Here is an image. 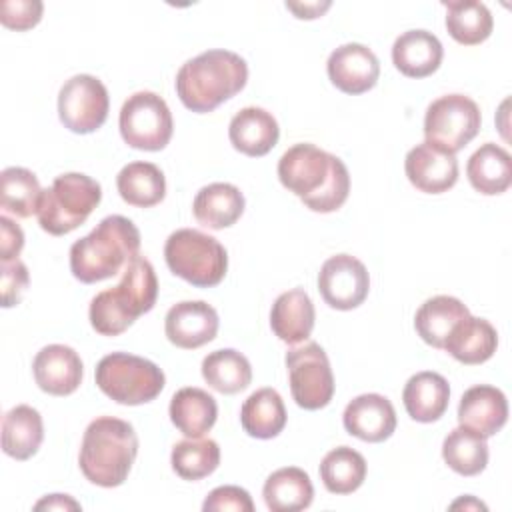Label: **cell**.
<instances>
[{"label": "cell", "mask_w": 512, "mask_h": 512, "mask_svg": "<svg viewBox=\"0 0 512 512\" xmlns=\"http://www.w3.org/2000/svg\"><path fill=\"white\" fill-rule=\"evenodd\" d=\"M442 458L460 476H476L488 464L486 438L462 426L448 432L442 442Z\"/></svg>", "instance_id": "obj_36"}, {"label": "cell", "mask_w": 512, "mask_h": 512, "mask_svg": "<svg viewBox=\"0 0 512 512\" xmlns=\"http://www.w3.org/2000/svg\"><path fill=\"white\" fill-rule=\"evenodd\" d=\"M122 140L146 152H158L166 148L172 138L174 122L170 108L156 92H134L120 108L118 118Z\"/></svg>", "instance_id": "obj_9"}, {"label": "cell", "mask_w": 512, "mask_h": 512, "mask_svg": "<svg viewBox=\"0 0 512 512\" xmlns=\"http://www.w3.org/2000/svg\"><path fill=\"white\" fill-rule=\"evenodd\" d=\"M288 382L294 402L304 410H320L334 396V374L324 348L306 342L286 352Z\"/></svg>", "instance_id": "obj_11"}, {"label": "cell", "mask_w": 512, "mask_h": 512, "mask_svg": "<svg viewBox=\"0 0 512 512\" xmlns=\"http://www.w3.org/2000/svg\"><path fill=\"white\" fill-rule=\"evenodd\" d=\"M248 80V64L230 50L214 48L186 60L176 74L180 102L198 114L216 110L236 96Z\"/></svg>", "instance_id": "obj_2"}, {"label": "cell", "mask_w": 512, "mask_h": 512, "mask_svg": "<svg viewBox=\"0 0 512 512\" xmlns=\"http://www.w3.org/2000/svg\"><path fill=\"white\" fill-rule=\"evenodd\" d=\"M164 260L172 274L198 288L220 284L228 270L226 248L214 236L194 228H180L168 236Z\"/></svg>", "instance_id": "obj_7"}, {"label": "cell", "mask_w": 512, "mask_h": 512, "mask_svg": "<svg viewBox=\"0 0 512 512\" xmlns=\"http://www.w3.org/2000/svg\"><path fill=\"white\" fill-rule=\"evenodd\" d=\"M30 282L28 268L22 260L2 262L0 266V288H2V306L10 308L20 304Z\"/></svg>", "instance_id": "obj_40"}, {"label": "cell", "mask_w": 512, "mask_h": 512, "mask_svg": "<svg viewBox=\"0 0 512 512\" xmlns=\"http://www.w3.org/2000/svg\"><path fill=\"white\" fill-rule=\"evenodd\" d=\"M402 400L408 416L416 422L428 424L444 416L450 402V384L438 372H418L408 378Z\"/></svg>", "instance_id": "obj_24"}, {"label": "cell", "mask_w": 512, "mask_h": 512, "mask_svg": "<svg viewBox=\"0 0 512 512\" xmlns=\"http://www.w3.org/2000/svg\"><path fill=\"white\" fill-rule=\"evenodd\" d=\"M404 170L410 184L426 194H442L458 180V160L454 154L422 142L408 150Z\"/></svg>", "instance_id": "obj_16"}, {"label": "cell", "mask_w": 512, "mask_h": 512, "mask_svg": "<svg viewBox=\"0 0 512 512\" xmlns=\"http://www.w3.org/2000/svg\"><path fill=\"white\" fill-rule=\"evenodd\" d=\"M218 324V312L208 302L184 300L166 312L164 332L174 346L194 350L216 338Z\"/></svg>", "instance_id": "obj_15"}, {"label": "cell", "mask_w": 512, "mask_h": 512, "mask_svg": "<svg viewBox=\"0 0 512 512\" xmlns=\"http://www.w3.org/2000/svg\"><path fill=\"white\" fill-rule=\"evenodd\" d=\"M470 314L466 304L454 296H434L428 298L414 316V328L418 336L434 346V348H444L446 338L454 330V326L464 320Z\"/></svg>", "instance_id": "obj_30"}, {"label": "cell", "mask_w": 512, "mask_h": 512, "mask_svg": "<svg viewBox=\"0 0 512 512\" xmlns=\"http://www.w3.org/2000/svg\"><path fill=\"white\" fill-rule=\"evenodd\" d=\"M102 200L100 184L82 174L66 172L54 178L52 186L42 190L38 202V224L52 236H64L82 226Z\"/></svg>", "instance_id": "obj_6"}, {"label": "cell", "mask_w": 512, "mask_h": 512, "mask_svg": "<svg viewBox=\"0 0 512 512\" xmlns=\"http://www.w3.org/2000/svg\"><path fill=\"white\" fill-rule=\"evenodd\" d=\"M44 440L42 416L28 404L10 408L2 418V450L14 460L32 458Z\"/></svg>", "instance_id": "obj_28"}, {"label": "cell", "mask_w": 512, "mask_h": 512, "mask_svg": "<svg viewBox=\"0 0 512 512\" xmlns=\"http://www.w3.org/2000/svg\"><path fill=\"white\" fill-rule=\"evenodd\" d=\"M482 114L478 104L464 94H446L436 98L424 116L426 142L456 154L462 150L480 130Z\"/></svg>", "instance_id": "obj_10"}, {"label": "cell", "mask_w": 512, "mask_h": 512, "mask_svg": "<svg viewBox=\"0 0 512 512\" xmlns=\"http://www.w3.org/2000/svg\"><path fill=\"white\" fill-rule=\"evenodd\" d=\"M34 510H80V504L68 494H50L34 504Z\"/></svg>", "instance_id": "obj_44"}, {"label": "cell", "mask_w": 512, "mask_h": 512, "mask_svg": "<svg viewBox=\"0 0 512 512\" xmlns=\"http://www.w3.org/2000/svg\"><path fill=\"white\" fill-rule=\"evenodd\" d=\"M446 8V28L448 34L464 46H476L488 40L494 28V18L486 4L476 0H448Z\"/></svg>", "instance_id": "obj_34"}, {"label": "cell", "mask_w": 512, "mask_h": 512, "mask_svg": "<svg viewBox=\"0 0 512 512\" xmlns=\"http://www.w3.org/2000/svg\"><path fill=\"white\" fill-rule=\"evenodd\" d=\"M138 250L140 230L136 224L120 214L106 216L90 234L72 244V276L84 284L112 278L138 256Z\"/></svg>", "instance_id": "obj_3"}, {"label": "cell", "mask_w": 512, "mask_h": 512, "mask_svg": "<svg viewBox=\"0 0 512 512\" xmlns=\"http://www.w3.org/2000/svg\"><path fill=\"white\" fill-rule=\"evenodd\" d=\"M170 420L188 438H202L212 430L218 418V404L202 388H180L170 400Z\"/></svg>", "instance_id": "obj_26"}, {"label": "cell", "mask_w": 512, "mask_h": 512, "mask_svg": "<svg viewBox=\"0 0 512 512\" xmlns=\"http://www.w3.org/2000/svg\"><path fill=\"white\" fill-rule=\"evenodd\" d=\"M108 90L92 74H76L58 92V116L74 134L96 132L108 118Z\"/></svg>", "instance_id": "obj_12"}, {"label": "cell", "mask_w": 512, "mask_h": 512, "mask_svg": "<svg viewBox=\"0 0 512 512\" xmlns=\"http://www.w3.org/2000/svg\"><path fill=\"white\" fill-rule=\"evenodd\" d=\"M318 290L330 308L352 310L366 300L370 274L356 256L336 254L322 264L318 272Z\"/></svg>", "instance_id": "obj_13"}, {"label": "cell", "mask_w": 512, "mask_h": 512, "mask_svg": "<svg viewBox=\"0 0 512 512\" xmlns=\"http://www.w3.org/2000/svg\"><path fill=\"white\" fill-rule=\"evenodd\" d=\"M342 422L346 432L358 440L384 442L396 430V410L382 394H360L344 408Z\"/></svg>", "instance_id": "obj_19"}, {"label": "cell", "mask_w": 512, "mask_h": 512, "mask_svg": "<svg viewBox=\"0 0 512 512\" xmlns=\"http://www.w3.org/2000/svg\"><path fill=\"white\" fill-rule=\"evenodd\" d=\"M262 496L272 512H300L312 504L314 486L302 468L286 466L266 478Z\"/></svg>", "instance_id": "obj_29"}, {"label": "cell", "mask_w": 512, "mask_h": 512, "mask_svg": "<svg viewBox=\"0 0 512 512\" xmlns=\"http://www.w3.org/2000/svg\"><path fill=\"white\" fill-rule=\"evenodd\" d=\"M42 196L40 182L36 174L22 166L4 168L0 174V206L18 216L28 218L36 214Z\"/></svg>", "instance_id": "obj_37"}, {"label": "cell", "mask_w": 512, "mask_h": 512, "mask_svg": "<svg viewBox=\"0 0 512 512\" xmlns=\"http://www.w3.org/2000/svg\"><path fill=\"white\" fill-rule=\"evenodd\" d=\"M286 8L292 10L296 18L312 20L322 16L330 8V2H322V4L320 2H286Z\"/></svg>", "instance_id": "obj_43"}, {"label": "cell", "mask_w": 512, "mask_h": 512, "mask_svg": "<svg viewBox=\"0 0 512 512\" xmlns=\"http://www.w3.org/2000/svg\"><path fill=\"white\" fill-rule=\"evenodd\" d=\"M330 82L344 94H364L372 90L380 76L376 54L358 42H348L332 50L326 62Z\"/></svg>", "instance_id": "obj_14"}, {"label": "cell", "mask_w": 512, "mask_h": 512, "mask_svg": "<svg viewBox=\"0 0 512 512\" xmlns=\"http://www.w3.org/2000/svg\"><path fill=\"white\" fill-rule=\"evenodd\" d=\"M320 480L332 494H352L366 478V460L350 446L330 450L320 462Z\"/></svg>", "instance_id": "obj_35"}, {"label": "cell", "mask_w": 512, "mask_h": 512, "mask_svg": "<svg viewBox=\"0 0 512 512\" xmlns=\"http://www.w3.org/2000/svg\"><path fill=\"white\" fill-rule=\"evenodd\" d=\"M450 508H452V510H458V508H464V510H466V508H478V510L482 508V510H486V506H484L482 502H478L474 496H464V498L452 502Z\"/></svg>", "instance_id": "obj_45"}, {"label": "cell", "mask_w": 512, "mask_h": 512, "mask_svg": "<svg viewBox=\"0 0 512 512\" xmlns=\"http://www.w3.org/2000/svg\"><path fill=\"white\" fill-rule=\"evenodd\" d=\"M202 510L204 512H220V510L252 512L254 502H252L250 494L240 486H218L206 496Z\"/></svg>", "instance_id": "obj_41"}, {"label": "cell", "mask_w": 512, "mask_h": 512, "mask_svg": "<svg viewBox=\"0 0 512 512\" xmlns=\"http://www.w3.org/2000/svg\"><path fill=\"white\" fill-rule=\"evenodd\" d=\"M466 176L472 188L484 196H496L512 184V160L506 148L486 142L482 144L466 164Z\"/></svg>", "instance_id": "obj_27"}, {"label": "cell", "mask_w": 512, "mask_h": 512, "mask_svg": "<svg viewBox=\"0 0 512 512\" xmlns=\"http://www.w3.org/2000/svg\"><path fill=\"white\" fill-rule=\"evenodd\" d=\"M244 206L246 200L238 186L230 182H212L198 190L192 202V212L200 226L224 230L240 220Z\"/></svg>", "instance_id": "obj_22"}, {"label": "cell", "mask_w": 512, "mask_h": 512, "mask_svg": "<svg viewBox=\"0 0 512 512\" xmlns=\"http://www.w3.org/2000/svg\"><path fill=\"white\" fill-rule=\"evenodd\" d=\"M444 48L428 30H406L392 44V62L408 78H426L442 64Z\"/></svg>", "instance_id": "obj_21"}, {"label": "cell", "mask_w": 512, "mask_h": 512, "mask_svg": "<svg viewBox=\"0 0 512 512\" xmlns=\"http://www.w3.org/2000/svg\"><path fill=\"white\" fill-rule=\"evenodd\" d=\"M316 310L304 288L282 292L270 310V328L286 344L304 342L314 328Z\"/></svg>", "instance_id": "obj_23"}, {"label": "cell", "mask_w": 512, "mask_h": 512, "mask_svg": "<svg viewBox=\"0 0 512 512\" xmlns=\"http://www.w3.org/2000/svg\"><path fill=\"white\" fill-rule=\"evenodd\" d=\"M228 138L232 146L252 158L266 156L280 138L276 118L258 106H246L236 112L228 126Z\"/></svg>", "instance_id": "obj_20"}, {"label": "cell", "mask_w": 512, "mask_h": 512, "mask_svg": "<svg viewBox=\"0 0 512 512\" xmlns=\"http://www.w3.org/2000/svg\"><path fill=\"white\" fill-rule=\"evenodd\" d=\"M172 470L182 480H202L220 464V446L212 438H188L172 448Z\"/></svg>", "instance_id": "obj_38"}, {"label": "cell", "mask_w": 512, "mask_h": 512, "mask_svg": "<svg viewBox=\"0 0 512 512\" xmlns=\"http://www.w3.org/2000/svg\"><path fill=\"white\" fill-rule=\"evenodd\" d=\"M24 248V232L8 216H0V258L2 262L16 260Z\"/></svg>", "instance_id": "obj_42"}, {"label": "cell", "mask_w": 512, "mask_h": 512, "mask_svg": "<svg viewBox=\"0 0 512 512\" xmlns=\"http://www.w3.org/2000/svg\"><path fill=\"white\" fill-rule=\"evenodd\" d=\"M240 424L252 438L270 440L286 426V406L274 388L252 392L240 408Z\"/></svg>", "instance_id": "obj_31"}, {"label": "cell", "mask_w": 512, "mask_h": 512, "mask_svg": "<svg viewBox=\"0 0 512 512\" xmlns=\"http://www.w3.org/2000/svg\"><path fill=\"white\" fill-rule=\"evenodd\" d=\"M42 12L40 0H2L0 22L10 30H30L40 22Z\"/></svg>", "instance_id": "obj_39"}, {"label": "cell", "mask_w": 512, "mask_h": 512, "mask_svg": "<svg viewBox=\"0 0 512 512\" xmlns=\"http://www.w3.org/2000/svg\"><path fill=\"white\" fill-rule=\"evenodd\" d=\"M38 388L52 396H68L78 390L84 374L78 352L64 344L44 346L32 362Z\"/></svg>", "instance_id": "obj_17"}, {"label": "cell", "mask_w": 512, "mask_h": 512, "mask_svg": "<svg viewBox=\"0 0 512 512\" xmlns=\"http://www.w3.org/2000/svg\"><path fill=\"white\" fill-rule=\"evenodd\" d=\"M278 178L306 208L320 214L338 210L350 192L346 164L338 156L308 142L294 144L280 156Z\"/></svg>", "instance_id": "obj_1"}, {"label": "cell", "mask_w": 512, "mask_h": 512, "mask_svg": "<svg viewBox=\"0 0 512 512\" xmlns=\"http://www.w3.org/2000/svg\"><path fill=\"white\" fill-rule=\"evenodd\" d=\"M202 378L220 394H236L250 386L252 366L244 354L234 348H220L204 356Z\"/></svg>", "instance_id": "obj_33"}, {"label": "cell", "mask_w": 512, "mask_h": 512, "mask_svg": "<svg viewBox=\"0 0 512 512\" xmlns=\"http://www.w3.org/2000/svg\"><path fill=\"white\" fill-rule=\"evenodd\" d=\"M498 348L496 328L484 320L468 314L460 320L444 342V350L458 362L474 366L490 360Z\"/></svg>", "instance_id": "obj_25"}, {"label": "cell", "mask_w": 512, "mask_h": 512, "mask_svg": "<svg viewBox=\"0 0 512 512\" xmlns=\"http://www.w3.org/2000/svg\"><path fill=\"white\" fill-rule=\"evenodd\" d=\"M158 298V280L154 266L144 256H134L118 286L98 292L90 302V324L102 336L126 332L138 316L150 312Z\"/></svg>", "instance_id": "obj_4"}, {"label": "cell", "mask_w": 512, "mask_h": 512, "mask_svg": "<svg viewBox=\"0 0 512 512\" xmlns=\"http://www.w3.org/2000/svg\"><path fill=\"white\" fill-rule=\"evenodd\" d=\"M136 456L138 436L132 424L114 416H100L84 430L78 464L92 484L116 488L128 478Z\"/></svg>", "instance_id": "obj_5"}, {"label": "cell", "mask_w": 512, "mask_h": 512, "mask_svg": "<svg viewBox=\"0 0 512 512\" xmlns=\"http://www.w3.org/2000/svg\"><path fill=\"white\" fill-rule=\"evenodd\" d=\"M116 188L126 204L152 208L166 196V178L152 162H130L118 172Z\"/></svg>", "instance_id": "obj_32"}, {"label": "cell", "mask_w": 512, "mask_h": 512, "mask_svg": "<svg viewBox=\"0 0 512 512\" xmlns=\"http://www.w3.org/2000/svg\"><path fill=\"white\" fill-rule=\"evenodd\" d=\"M508 420V400L504 392L490 384L468 388L458 404V424L482 438L498 434Z\"/></svg>", "instance_id": "obj_18"}, {"label": "cell", "mask_w": 512, "mask_h": 512, "mask_svg": "<svg viewBox=\"0 0 512 512\" xmlns=\"http://www.w3.org/2000/svg\"><path fill=\"white\" fill-rule=\"evenodd\" d=\"M98 388L114 402L124 406H138L152 402L166 384L164 372L148 358L112 352L106 354L94 372Z\"/></svg>", "instance_id": "obj_8"}]
</instances>
